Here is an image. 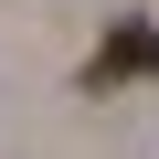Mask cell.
Here are the masks:
<instances>
[{
    "label": "cell",
    "mask_w": 159,
    "mask_h": 159,
    "mask_svg": "<svg viewBox=\"0 0 159 159\" xmlns=\"http://www.w3.org/2000/svg\"><path fill=\"white\" fill-rule=\"evenodd\" d=\"M127 74H159V21L106 32V43H96V64H85V85H127Z\"/></svg>",
    "instance_id": "cell-1"
}]
</instances>
